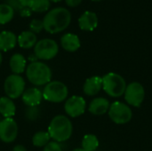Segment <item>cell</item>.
<instances>
[{"instance_id": "6da1fadb", "label": "cell", "mask_w": 152, "mask_h": 151, "mask_svg": "<svg viewBox=\"0 0 152 151\" xmlns=\"http://www.w3.org/2000/svg\"><path fill=\"white\" fill-rule=\"evenodd\" d=\"M71 22V13L64 7H56L45 15L44 29L50 34H56L66 29Z\"/></svg>"}, {"instance_id": "7a4b0ae2", "label": "cell", "mask_w": 152, "mask_h": 151, "mask_svg": "<svg viewBox=\"0 0 152 151\" xmlns=\"http://www.w3.org/2000/svg\"><path fill=\"white\" fill-rule=\"evenodd\" d=\"M73 133V126L70 120L63 115L54 117L48 126V133L51 139L57 142L68 141Z\"/></svg>"}, {"instance_id": "3957f363", "label": "cell", "mask_w": 152, "mask_h": 151, "mask_svg": "<svg viewBox=\"0 0 152 151\" xmlns=\"http://www.w3.org/2000/svg\"><path fill=\"white\" fill-rule=\"evenodd\" d=\"M26 76L28 80L34 85H45L52 79V70L48 65L42 61H32L27 67Z\"/></svg>"}, {"instance_id": "277c9868", "label": "cell", "mask_w": 152, "mask_h": 151, "mask_svg": "<svg viewBox=\"0 0 152 151\" xmlns=\"http://www.w3.org/2000/svg\"><path fill=\"white\" fill-rule=\"evenodd\" d=\"M102 78V88L104 92L110 97H120L125 93L126 89V83L123 77L120 75L110 72Z\"/></svg>"}, {"instance_id": "5b68a950", "label": "cell", "mask_w": 152, "mask_h": 151, "mask_svg": "<svg viewBox=\"0 0 152 151\" xmlns=\"http://www.w3.org/2000/svg\"><path fill=\"white\" fill-rule=\"evenodd\" d=\"M43 98L50 102L60 103L65 101L69 94L68 87L60 81H51L43 90Z\"/></svg>"}, {"instance_id": "8992f818", "label": "cell", "mask_w": 152, "mask_h": 151, "mask_svg": "<svg viewBox=\"0 0 152 151\" xmlns=\"http://www.w3.org/2000/svg\"><path fill=\"white\" fill-rule=\"evenodd\" d=\"M59 52V45L53 40L50 38H44L37 42L34 46L35 56L43 61H49L53 59Z\"/></svg>"}, {"instance_id": "52a82bcc", "label": "cell", "mask_w": 152, "mask_h": 151, "mask_svg": "<svg viewBox=\"0 0 152 151\" xmlns=\"http://www.w3.org/2000/svg\"><path fill=\"white\" fill-rule=\"evenodd\" d=\"M108 112L110 118L118 125L127 124L133 117L131 108L120 101H115L111 103Z\"/></svg>"}, {"instance_id": "ba28073f", "label": "cell", "mask_w": 152, "mask_h": 151, "mask_svg": "<svg viewBox=\"0 0 152 151\" xmlns=\"http://www.w3.org/2000/svg\"><path fill=\"white\" fill-rule=\"evenodd\" d=\"M25 81L20 75L12 74L8 76L4 83V89L6 96L12 100L22 95L25 91Z\"/></svg>"}, {"instance_id": "9c48e42d", "label": "cell", "mask_w": 152, "mask_h": 151, "mask_svg": "<svg viewBox=\"0 0 152 151\" xmlns=\"http://www.w3.org/2000/svg\"><path fill=\"white\" fill-rule=\"evenodd\" d=\"M126 101L134 107H140L144 101L145 91L143 86L138 82H133L126 86L125 91Z\"/></svg>"}, {"instance_id": "30bf717a", "label": "cell", "mask_w": 152, "mask_h": 151, "mask_svg": "<svg viewBox=\"0 0 152 151\" xmlns=\"http://www.w3.org/2000/svg\"><path fill=\"white\" fill-rule=\"evenodd\" d=\"M18 135V125L12 118H4L0 121V140L4 143L14 142Z\"/></svg>"}, {"instance_id": "8fae6325", "label": "cell", "mask_w": 152, "mask_h": 151, "mask_svg": "<svg viewBox=\"0 0 152 151\" xmlns=\"http://www.w3.org/2000/svg\"><path fill=\"white\" fill-rule=\"evenodd\" d=\"M86 108V102L81 96L74 95L69 98L64 104V110L71 117H77L84 114Z\"/></svg>"}, {"instance_id": "7c38bea8", "label": "cell", "mask_w": 152, "mask_h": 151, "mask_svg": "<svg viewBox=\"0 0 152 151\" xmlns=\"http://www.w3.org/2000/svg\"><path fill=\"white\" fill-rule=\"evenodd\" d=\"M78 26L84 31H93L98 26V17L95 12L86 11L78 18Z\"/></svg>"}, {"instance_id": "4fadbf2b", "label": "cell", "mask_w": 152, "mask_h": 151, "mask_svg": "<svg viewBox=\"0 0 152 151\" xmlns=\"http://www.w3.org/2000/svg\"><path fill=\"white\" fill-rule=\"evenodd\" d=\"M21 99L27 107H36L41 103L43 93L37 87H31L24 91L21 95Z\"/></svg>"}, {"instance_id": "5bb4252c", "label": "cell", "mask_w": 152, "mask_h": 151, "mask_svg": "<svg viewBox=\"0 0 152 151\" xmlns=\"http://www.w3.org/2000/svg\"><path fill=\"white\" fill-rule=\"evenodd\" d=\"M110 101L106 98L99 97L94 99L88 108V110L91 114L95 116H102L109 111L110 109Z\"/></svg>"}, {"instance_id": "9a60e30c", "label": "cell", "mask_w": 152, "mask_h": 151, "mask_svg": "<svg viewBox=\"0 0 152 151\" xmlns=\"http://www.w3.org/2000/svg\"><path fill=\"white\" fill-rule=\"evenodd\" d=\"M102 88V78L98 76L89 77L86 80L83 91L88 96L96 95Z\"/></svg>"}, {"instance_id": "2e32d148", "label": "cell", "mask_w": 152, "mask_h": 151, "mask_svg": "<svg viewBox=\"0 0 152 151\" xmlns=\"http://www.w3.org/2000/svg\"><path fill=\"white\" fill-rule=\"evenodd\" d=\"M61 44L65 51L69 53L77 51L81 45L79 37L72 33L64 34L61 38Z\"/></svg>"}, {"instance_id": "e0dca14e", "label": "cell", "mask_w": 152, "mask_h": 151, "mask_svg": "<svg viewBox=\"0 0 152 151\" xmlns=\"http://www.w3.org/2000/svg\"><path fill=\"white\" fill-rule=\"evenodd\" d=\"M17 44L16 35L8 30L0 32V52H7L15 47Z\"/></svg>"}, {"instance_id": "ac0fdd59", "label": "cell", "mask_w": 152, "mask_h": 151, "mask_svg": "<svg viewBox=\"0 0 152 151\" xmlns=\"http://www.w3.org/2000/svg\"><path fill=\"white\" fill-rule=\"evenodd\" d=\"M37 42V35L30 30L22 31L17 37V44L20 48L30 49L36 45Z\"/></svg>"}, {"instance_id": "d6986e66", "label": "cell", "mask_w": 152, "mask_h": 151, "mask_svg": "<svg viewBox=\"0 0 152 151\" xmlns=\"http://www.w3.org/2000/svg\"><path fill=\"white\" fill-rule=\"evenodd\" d=\"M9 65L12 72L15 75H20L23 73L27 69L26 59L20 53H14L10 59Z\"/></svg>"}, {"instance_id": "ffe728a7", "label": "cell", "mask_w": 152, "mask_h": 151, "mask_svg": "<svg viewBox=\"0 0 152 151\" xmlns=\"http://www.w3.org/2000/svg\"><path fill=\"white\" fill-rule=\"evenodd\" d=\"M16 112V107L13 101L10 98L1 97L0 98V114L4 118H12Z\"/></svg>"}, {"instance_id": "44dd1931", "label": "cell", "mask_w": 152, "mask_h": 151, "mask_svg": "<svg viewBox=\"0 0 152 151\" xmlns=\"http://www.w3.org/2000/svg\"><path fill=\"white\" fill-rule=\"evenodd\" d=\"M14 10L6 4H0V24L4 25L10 22L14 16Z\"/></svg>"}, {"instance_id": "7402d4cb", "label": "cell", "mask_w": 152, "mask_h": 151, "mask_svg": "<svg viewBox=\"0 0 152 151\" xmlns=\"http://www.w3.org/2000/svg\"><path fill=\"white\" fill-rule=\"evenodd\" d=\"M99 146L98 138L94 134H86L82 140V148L86 151H94Z\"/></svg>"}, {"instance_id": "603a6c76", "label": "cell", "mask_w": 152, "mask_h": 151, "mask_svg": "<svg viewBox=\"0 0 152 151\" xmlns=\"http://www.w3.org/2000/svg\"><path fill=\"white\" fill-rule=\"evenodd\" d=\"M50 134L48 133V132H44V131H40L36 133L33 137H32V143L35 147L37 148H42L45 147L49 142H50Z\"/></svg>"}, {"instance_id": "cb8c5ba5", "label": "cell", "mask_w": 152, "mask_h": 151, "mask_svg": "<svg viewBox=\"0 0 152 151\" xmlns=\"http://www.w3.org/2000/svg\"><path fill=\"white\" fill-rule=\"evenodd\" d=\"M51 4L49 0H32L29 8L35 12H45L50 9Z\"/></svg>"}, {"instance_id": "d4e9b609", "label": "cell", "mask_w": 152, "mask_h": 151, "mask_svg": "<svg viewBox=\"0 0 152 151\" xmlns=\"http://www.w3.org/2000/svg\"><path fill=\"white\" fill-rule=\"evenodd\" d=\"M40 116V111L37 106L36 107H27L25 110V117L29 121L37 120Z\"/></svg>"}, {"instance_id": "484cf974", "label": "cell", "mask_w": 152, "mask_h": 151, "mask_svg": "<svg viewBox=\"0 0 152 151\" xmlns=\"http://www.w3.org/2000/svg\"><path fill=\"white\" fill-rule=\"evenodd\" d=\"M44 29V24L43 20L38 19H33L29 23V30L35 34L40 33Z\"/></svg>"}, {"instance_id": "4316f807", "label": "cell", "mask_w": 152, "mask_h": 151, "mask_svg": "<svg viewBox=\"0 0 152 151\" xmlns=\"http://www.w3.org/2000/svg\"><path fill=\"white\" fill-rule=\"evenodd\" d=\"M43 151H62L61 146L57 142H49L45 147Z\"/></svg>"}, {"instance_id": "83f0119b", "label": "cell", "mask_w": 152, "mask_h": 151, "mask_svg": "<svg viewBox=\"0 0 152 151\" xmlns=\"http://www.w3.org/2000/svg\"><path fill=\"white\" fill-rule=\"evenodd\" d=\"M6 4H8L9 6H11L14 11H17V12H20L21 10L22 5L20 4V0H5V3Z\"/></svg>"}, {"instance_id": "f1b7e54d", "label": "cell", "mask_w": 152, "mask_h": 151, "mask_svg": "<svg viewBox=\"0 0 152 151\" xmlns=\"http://www.w3.org/2000/svg\"><path fill=\"white\" fill-rule=\"evenodd\" d=\"M19 13H20V15L21 17L26 18V17H29V16L31 15L32 11H31V9H30L29 7H23V8H21V10L19 12Z\"/></svg>"}, {"instance_id": "f546056e", "label": "cell", "mask_w": 152, "mask_h": 151, "mask_svg": "<svg viewBox=\"0 0 152 151\" xmlns=\"http://www.w3.org/2000/svg\"><path fill=\"white\" fill-rule=\"evenodd\" d=\"M83 0H65L66 2V4L69 7H76V6H78L81 3H82Z\"/></svg>"}, {"instance_id": "4dcf8cb0", "label": "cell", "mask_w": 152, "mask_h": 151, "mask_svg": "<svg viewBox=\"0 0 152 151\" xmlns=\"http://www.w3.org/2000/svg\"><path fill=\"white\" fill-rule=\"evenodd\" d=\"M20 1L22 7H29L32 2V0H20Z\"/></svg>"}, {"instance_id": "1f68e13d", "label": "cell", "mask_w": 152, "mask_h": 151, "mask_svg": "<svg viewBox=\"0 0 152 151\" xmlns=\"http://www.w3.org/2000/svg\"><path fill=\"white\" fill-rule=\"evenodd\" d=\"M12 151H27V149L24 147V146H22V145H16V146H14V148H13V150Z\"/></svg>"}, {"instance_id": "d6a6232c", "label": "cell", "mask_w": 152, "mask_h": 151, "mask_svg": "<svg viewBox=\"0 0 152 151\" xmlns=\"http://www.w3.org/2000/svg\"><path fill=\"white\" fill-rule=\"evenodd\" d=\"M2 61H3V56H2V53H1V52H0V65H1V63H2Z\"/></svg>"}, {"instance_id": "836d02e7", "label": "cell", "mask_w": 152, "mask_h": 151, "mask_svg": "<svg viewBox=\"0 0 152 151\" xmlns=\"http://www.w3.org/2000/svg\"><path fill=\"white\" fill-rule=\"evenodd\" d=\"M72 151H86V150H84L83 149H75L74 150H72Z\"/></svg>"}, {"instance_id": "e575fe53", "label": "cell", "mask_w": 152, "mask_h": 151, "mask_svg": "<svg viewBox=\"0 0 152 151\" xmlns=\"http://www.w3.org/2000/svg\"><path fill=\"white\" fill-rule=\"evenodd\" d=\"M50 2H53V3H57V2H60L61 0H49Z\"/></svg>"}, {"instance_id": "d590c367", "label": "cell", "mask_w": 152, "mask_h": 151, "mask_svg": "<svg viewBox=\"0 0 152 151\" xmlns=\"http://www.w3.org/2000/svg\"><path fill=\"white\" fill-rule=\"evenodd\" d=\"M92 1H94V2H100V1H102V0H92Z\"/></svg>"}]
</instances>
